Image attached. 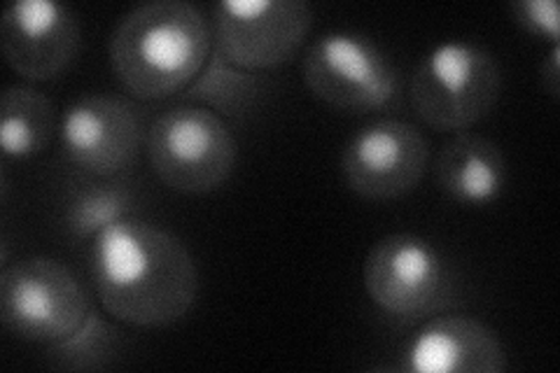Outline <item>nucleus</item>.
<instances>
[{
  "instance_id": "nucleus-14",
  "label": "nucleus",
  "mask_w": 560,
  "mask_h": 373,
  "mask_svg": "<svg viewBox=\"0 0 560 373\" xmlns=\"http://www.w3.org/2000/svg\"><path fill=\"white\" fill-rule=\"evenodd\" d=\"M136 206V189L119 175H86L68 189L63 201V229L73 241H94L105 226L133 218Z\"/></svg>"
},
{
  "instance_id": "nucleus-1",
  "label": "nucleus",
  "mask_w": 560,
  "mask_h": 373,
  "mask_svg": "<svg viewBox=\"0 0 560 373\" xmlns=\"http://www.w3.org/2000/svg\"><path fill=\"white\" fill-rule=\"evenodd\" d=\"M92 280L110 317L133 327H168L199 294V271L187 245L138 218L105 226L92 241Z\"/></svg>"
},
{
  "instance_id": "nucleus-8",
  "label": "nucleus",
  "mask_w": 560,
  "mask_h": 373,
  "mask_svg": "<svg viewBox=\"0 0 560 373\" xmlns=\"http://www.w3.org/2000/svg\"><path fill=\"white\" fill-rule=\"evenodd\" d=\"M313 24L306 0H220L210 10L213 49L245 70L288 63Z\"/></svg>"
},
{
  "instance_id": "nucleus-16",
  "label": "nucleus",
  "mask_w": 560,
  "mask_h": 373,
  "mask_svg": "<svg viewBox=\"0 0 560 373\" xmlns=\"http://www.w3.org/2000/svg\"><path fill=\"white\" fill-rule=\"evenodd\" d=\"M267 80L257 70H245L226 61L213 49L201 73L185 89V101L199 103L218 117H243L261 101Z\"/></svg>"
},
{
  "instance_id": "nucleus-4",
  "label": "nucleus",
  "mask_w": 560,
  "mask_h": 373,
  "mask_svg": "<svg viewBox=\"0 0 560 373\" xmlns=\"http://www.w3.org/2000/svg\"><path fill=\"white\" fill-rule=\"evenodd\" d=\"M92 304L66 264L38 255L5 264L0 273V319L16 339L55 346L73 336Z\"/></svg>"
},
{
  "instance_id": "nucleus-19",
  "label": "nucleus",
  "mask_w": 560,
  "mask_h": 373,
  "mask_svg": "<svg viewBox=\"0 0 560 373\" xmlns=\"http://www.w3.org/2000/svg\"><path fill=\"white\" fill-rule=\"evenodd\" d=\"M541 89L551 96V98H558V92H560V45H553L547 61L541 63Z\"/></svg>"
},
{
  "instance_id": "nucleus-6",
  "label": "nucleus",
  "mask_w": 560,
  "mask_h": 373,
  "mask_svg": "<svg viewBox=\"0 0 560 373\" xmlns=\"http://www.w3.org/2000/svg\"><path fill=\"white\" fill-rule=\"evenodd\" d=\"M362 280L374 304L399 319L430 317L455 301V278L446 257L416 234H390L374 243Z\"/></svg>"
},
{
  "instance_id": "nucleus-18",
  "label": "nucleus",
  "mask_w": 560,
  "mask_h": 373,
  "mask_svg": "<svg viewBox=\"0 0 560 373\" xmlns=\"http://www.w3.org/2000/svg\"><path fill=\"white\" fill-rule=\"evenodd\" d=\"M514 22L535 38L558 45V3L556 0H514L510 5Z\"/></svg>"
},
{
  "instance_id": "nucleus-7",
  "label": "nucleus",
  "mask_w": 560,
  "mask_h": 373,
  "mask_svg": "<svg viewBox=\"0 0 560 373\" xmlns=\"http://www.w3.org/2000/svg\"><path fill=\"white\" fill-rule=\"evenodd\" d=\"M302 70L313 96L346 113L388 110L401 96L397 68L362 33H323L306 49Z\"/></svg>"
},
{
  "instance_id": "nucleus-17",
  "label": "nucleus",
  "mask_w": 560,
  "mask_h": 373,
  "mask_svg": "<svg viewBox=\"0 0 560 373\" xmlns=\"http://www.w3.org/2000/svg\"><path fill=\"white\" fill-rule=\"evenodd\" d=\"M121 352H125V336L108 317L92 308L73 336L47 346V364L59 371H105L117 366Z\"/></svg>"
},
{
  "instance_id": "nucleus-10",
  "label": "nucleus",
  "mask_w": 560,
  "mask_h": 373,
  "mask_svg": "<svg viewBox=\"0 0 560 373\" xmlns=\"http://www.w3.org/2000/svg\"><path fill=\"white\" fill-rule=\"evenodd\" d=\"M61 150L86 175L117 177L131 168L143 124L129 101L105 94H86L73 101L61 117Z\"/></svg>"
},
{
  "instance_id": "nucleus-2",
  "label": "nucleus",
  "mask_w": 560,
  "mask_h": 373,
  "mask_svg": "<svg viewBox=\"0 0 560 373\" xmlns=\"http://www.w3.org/2000/svg\"><path fill=\"white\" fill-rule=\"evenodd\" d=\"M110 63L136 98L162 101L191 84L213 51L210 20L187 0H152L129 10L110 35Z\"/></svg>"
},
{
  "instance_id": "nucleus-15",
  "label": "nucleus",
  "mask_w": 560,
  "mask_h": 373,
  "mask_svg": "<svg viewBox=\"0 0 560 373\" xmlns=\"http://www.w3.org/2000/svg\"><path fill=\"white\" fill-rule=\"evenodd\" d=\"M57 131V110L38 89L8 86L0 98V148L5 162H24L47 150Z\"/></svg>"
},
{
  "instance_id": "nucleus-12",
  "label": "nucleus",
  "mask_w": 560,
  "mask_h": 373,
  "mask_svg": "<svg viewBox=\"0 0 560 373\" xmlns=\"http://www.w3.org/2000/svg\"><path fill=\"white\" fill-rule=\"evenodd\" d=\"M413 373H500L506 352L500 336L469 315H442L420 327L399 354Z\"/></svg>"
},
{
  "instance_id": "nucleus-13",
  "label": "nucleus",
  "mask_w": 560,
  "mask_h": 373,
  "mask_svg": "<svg viewBox=\"0 0 560 373\" xmlns=\"http://www.w3.org/2000/svg\"><path fill=\"white\" fill-rule=\"evenodd\" d=\"M434 180L448 199L458 203H493L506 185L504 152L486 136L455 133L436 156Z\"/></svg>"
},
{
  "instance_id": "nucleus-3",
  "label": "nucleus",
  "mask_w": 560,
  "mask_h": 373,
  "mask_svg": "<svg viewBox=\"0 0 560 373\" xmlns=\"http://www.w3.org/2000/svg\"><path fill=\"white\" fill-rule=\"evenodd\" d=\"M502 89L493 51L451 40L430 49L411 75V105L434 131L463 133L493 108Z\"/></svg>"
},
{
  "instance_id": "nucleus-9",
  "label": "nucleus",
  "mask_w": 560,
  "mask_h": 373,
  "mask_svg": "<svg viewBox=\"0 0 560 373\" xmlns=\"http://www.w3.org/2000/svg\"><path fill=\"white\" fill-rule=\"evenodd\" d=\"M430 164V145L413 124L376 119L350 136L341 173L358 197L390 201L411 194Z\"/></svg>"
},
{
  "instance_id": "nucleus-5",
  "label": "nucleus",
  "mask_w": 560,
  "mask_h": 373,
  "mask_svg": "<svg viewBox=\"0 0 560 373\" xmlns=\"http://www.w3.org/2000/svg\"><path fill=\"white\" fill-rule=\"evenodd\" d=\"M236 138L226 121L197 105L162 113L148 131L154 175L180 194H208L222 187L236 166Z\"/></svg>"
},
{
  "instance_id": "nucleus-11",
  "label": "nucleus",
  "mask_w": 560,
  "mask_h": 373,
  "mask_svg": "<svg viewBox=\"0 0 560 373\" xmlns=\"http://www.w3.org/2000/svg\"><path fill=\"white\" fill-rule=\"evenodd\" d=\"M8 66L31 82L59 78L80 51L78 14L51 0H16L0 20Z\"/></svg>"
}]
</instances>
